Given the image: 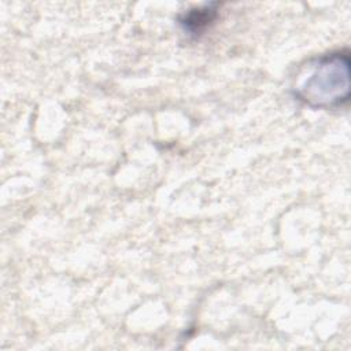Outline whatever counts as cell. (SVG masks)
Segmentation results:
<instances>
[{"mask_svg":"<svg viewBox=\"0 0 351 351\" xmlns=\"http://www.w3.org/2000/svg\"><path fill=\"white\" fill-rule=\"evenodd\" d=\"M293 95L313 108H337L350 99V53L336 51L310 60L300 71Z\"/></svg>","mask_w":351,"mask_h":351,"instance_id":"6da1fadb","label":"cell"},{"mask_svg":"<svg viewBox=\"0 0 351 351\" xmlns=\"http://www.w3.org/2000/svg\"><path fill=\"white\" fill-rule=\"evenodd\" d=\"M217 16H218V4L210 3L203 7H197L186 11L180 16L178 22L186 34L197 37L202 33H204L210 27V25L214 23Z\"/></svg>","mask_w":351,"mask_h":351,"instance_id":"7a4b0ae2","label":"cell"}]
</instances>
